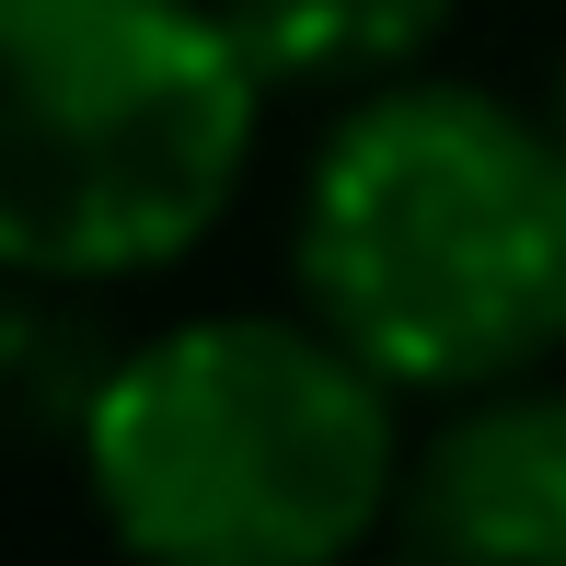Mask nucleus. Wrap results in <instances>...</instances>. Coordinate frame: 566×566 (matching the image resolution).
I'll use <instances>...</instances> for the list:
<instances>
[{"label": "nucleus", "instance_id": "nucleus-1", "mask_svg": "<svg viewBox=\"0 0 566 566\" xmlns=\"http://www.w3.org/2000/svg\"><path fill=\"white\" fill-rule=\"evenodd\" d=\"M301 290L405 394H485L566 347V139L474 82L336 116L301 186Z\"/></svg>", "mask_w": 566, "mask_h": 566}, {"label": "nucleus", "instance_id": "nucleus-2", "mask_svg": "<svg viewBox=\"0 0 566 566\" xmlns=\"http://www.w3.org/2000/svg\"><path fill=\"white\" fill-rule=\"evenodd\" d=\"M394 394L405 381L324 313H197L105 358L82 405V485L127 555L324 566L405 497Z\"/></svg>", "mask_w": 566, "mask_h": 566}, {"label": "nucleus", "instance_id": "nucleus-3", "mask_svg": "<svg viewBox=\"0 0 566 566\" xmlns=\"http://www.w3.org/2000/svg\"><path fill=\"white\" fill-rule=\"evenodd\" d=\"M266 59L231 0H0V277L174 266L243 197Z\"/></svg>", "mask_w": 566, "mask_h": 566}, {"label": "nucleus", "instance_id": "nucleus-4", "mask_svg": "<svg viewBox=\"0 0 566 566\" xmlns=\"http://www.w3.org/2000/svg\"><path fill=\"white\" fill-rule=\"evenodd\" d=\"M405 532L428 555H566V394L485 381L417 451Z\"/></svg>", "mask_w": 566, "mask_h": 566}, {"label": "nucleus", "instance_id": "nucleus-5", "mask_svg": "<svg viewBox=\"0 0 566 566\" xmlns=\"http://www.w3.org/2000/svg\"><path fill=\"white\" fill-rule=\"evenodd\" d=\"M266 82H381L451 23V0H231Z\"/></svg>", "mask_w": 566, "mask_h": 566}, {"label": "nucleus", "instance_id": "nucleus-6", "mask_svg": "<svg viewBox=\"0 0 566 566\" xmlns=\"http://www.w3.org/2000/svg\"><path fill=\"white\" fill-rule=\"evenodd\" d=\"M93 381H105V358H93L70 324H46L35 301H0V428H82Z\"/></svg>", "mask_w": 566, "mask_h": 566}, {"label": "nucleus", "instance_id": "nucleus-7", "mask_svg": "<svg viewBox=\"0 0 566 566\" xmlns=\"http://www.w3.org/2000/svg\"><path fill=\"white\" fill-rule=\"evenodd\" d=\"M544 116H555V139H566V70H555V105H544Z\"/></svg>", "mask_w": 566, "mask_h": 566}]
</instances>
